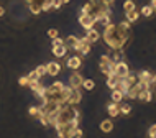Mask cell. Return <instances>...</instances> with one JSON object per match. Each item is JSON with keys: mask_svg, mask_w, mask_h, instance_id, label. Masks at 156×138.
<instances>
[{"mask_svg": "<svg viewBox=\"0 0 156 138\" xmlns=\"http://www.w3.org/2000/svg\"><path fill=\"white\" fill-rule=\"evenodd\" d=\"M59 2H61V5H66V3H69L71 0H59Z\"/></svg>", "mask_w": 156, "mask_h": 138, "instance_id": "obj_41", "label": "cell"}, {"mask_svg": "<svg viewBox=\"0 0 156 138\" xmlns=\"http://www.w3.org/2000/svg\"><path fill=\"white\" fill-rule=\"evenodd\" d=\"M99 38H100V33L97 31L95 28H89V30H87V33H86V40L89 41L90 44L95 43V41H99Z\"/></svg>", "mask_w": 156, "mask_h": 138, "instance_id": "obj_13", "label": "cell"}, {"mask_svg": "<svg viewBox=\"0 0 156 138\" xmlns=\"http://www.w3.org/2000/svg\"><path fill=\"white\" fill-rule=\"evenodd\" d=\"M100 130H102L104 133H108L113 130V122L112 120H102L100 122Z\"/></svg>", "mask_w": 156, "mask_h": 138, "instance_id": "obj_20", "label": "cell"}, {"mask_svg": "<svg viewBox=\"0 0 156 138\" xmlns=\"http://www.w3.org/2000/svg\"><path fill=\"white\" fill-rule=\"evenodd\" d=\"M66 66L69 69H73V71H77V69H81V66H82V59H81V56H73V58H69L66 62Z\"/></svg>", "mask_w": 156, "mask_h": 138, "instance_id": "obj_9", "label": "cell"}, {"mask_svg": "<svg viewBox=\"0 0 156 138\" xmlns=\"http://www.w3.org/2000/svg\"><path fill=\"white\" fill-rule=\"evenodd\" d=\"M151 8H153V10H156V0H151Z\"/></svg>", "mask_w": 156, "mask_h": 138, "instance_id": "obj_39", "label": "cell"}, {"mask_svg": "<svg viewBox=\"0 0 156 138\" xmlns=\"http://www.w3.org/2000/svg\"><path fill=\"white\" fill-rule=\"evenodd\" d=\"M79 41H81V38L71 35V36H67V38L64 40V44L67 46V49H76V48L79 46Z\"/></svg>", "mask_w": 156, "mask_h": 138, "instance_id": "obj_14", "label": "cell"}, {"mask_svg": "<svg viewBox=\"0 0 156 138\" xmlns=\"http://www.w3.org/2000/svg\"><path fill=\"white\" fill-rule=\"evenodd\" d=\"M107 112H108V115H110V117L120 115V104H117V102L108 104V105H107Z\"/></svg>", "mask_w": 156, "mask_h": 138, "instance_id": "obj_17", "label": "cell"}, {"mask_svg": "<svg viewBox=\"0 0 156 138\" xmlns=\"http://www.w3.org/2000/svg\"><path fill=\"white\" fill-rule=\"evenodd\" d=\"M79 23H81V27L86 28V30L94 28V25H95V16L90 15V13H81V15H79Z\"/></svg>", "mask_w": 156, "mask_h": 138, "instance_id": "obj_4", "label": "cell"}, {"mask_svg": "<svg viewBox=\"0 0 156 138\" xmlns=\"http://www.w3.org/2000/svg\"><path fill=\"white\" fill-rule=\"evenodd\" d=\"M28 8H30V12L33 15H40L41 13V7L36 5V3H28Z\"/></svg>", "mask_w": 156, "mask_h": 138, "instance_id": "obj_28", "label": "cell"}, {"mask_svg": "<svg viewBox=\"0 0 156 138\" xmlns=\"http://www.w3.org/2000/svg\"><path fill=\"white\" fill-rule=\"evenodd\" d=\"M3 15H5V8L0 7V16H3Z\"/></svg>", "mask_w": 156, "mask_h": 138, "instance_id": "obj_40", "label": "cell"}, {"mask_svg": "<svg viewBox=\"0 0 156 138\" xmlns=\"http://www.w3.org/2000/svg\"><path fill=\"white\" fill-rule=\"evenodd\" d=\"M81 99H82L81 89H73V90H71V94H69V97H67L66 102H67V104H71V105H76V104H79V102H81Z\"/></svg>", "mask_w": 156, "mask_h": 138, "instance_id": "obj_6", "label": "cell"}, {"mask_svg": "<svg viewBox=\"0 0 156 138\" xmlns=\"http://www.w3.org/2000/svg\"><path fill=\"white\" fill-rule=\"evenodd\" d=\"M28 84H33V82H38V81H41V77L38 76V74L35 73V71H31V73H28Z\"/></svg>", "mask_w": 156, "mask_h": 138, "instance_id": "obj_27", "label": "cell"}, {"mask_svg": "<svg viewBox=\"0 0 156 138\" xmlns=\"http://www.w3.org/2000/svg\"><path fill=\"white\" fill-rule=\"evenodd\" d=\"M76 51L81 53V56H87V54L90 53V43L86 38H82L81 41H79V46L76 48Z\"/></svg>", "mask_w": 156, "mask_h": 138, "instance_id": "obj_8", "label": "cell"}, {"mask_svg": "<svg viewBox=\"0 0 156 138\" xmlns=\"http://www.w3.org/2000/svg\"><path fill=\"white\" fill-rule=\"evenodd\" d=\"M40 114H41V107H31L30 108V115L31 117H36V119H38Z\"/></svg>", "mask_w": 156, "mask_h": 138, "instance_id": "obj_33", "label": "cell"}, {"mask_svg": "<svg viewBox=\"0 0 156 138\" xmlns=\"http://www.w3.org/2000/svg\"><path fill=\"white\" fill-rule=\"evenodd\" d=\"M100 36L104 38L105 44L110 46L112 49H123L130 41V38H125V36L119 31L117 25H113V23L107 25V27L104 28V33Z\"/></svg>", "mask_w": 156, "mask_h": 138, "instance_id": "obj_1", "label": "cell"}, {"mask_svg": "<svg viewBox=\"0 0 156 138\" xmlns=\"http://www.w3.org/2000/svg\"><path fill=\"white\" fill-rule=\"evenodd\" d=\"M28 86H30V89L35 92L36 97H40V99H43V97H44V94H46V87H44V86H41V81L33 82V84H28Z\"/></svg>", "mask_w": 156, "mask_h": 138, "instance_id": "obj_5", "label": "cell"}, {"mask_svg": "<svg viewBox=\"0 0 156 138\" xmlns=\"http://www.w3.org/2000/svg\"><path fill=\"white\" fill-rule=\"evenodd\" d=\"M81 87H84L86 90H92V89L95 87V82L92 81V79H84V81H82V86H81Z\"/></svg>", "mask_w": 156, "mask_h": 138, "instance_id": "obj_24", "label": "cell"}, {"mask_svg": "<svg viewBox=\"0 0 156 138\" xmlns=\"http://www.w3.org/2000/svg\"><path fill=\"white\" fill-rule=\"evenodd\" d=\"M100 2H102V3H105V5H108V7H110L112 3L115 2V0H100Z\"/></svg>", "mask_w": 156, "mask_h": 138, "instance_id": "obj_38", "label": "cell"}, {"mask_svg": "<svg viewBox=\"0 0 156 138\" xmlns=\"http://www.w3.org/2000/svg\"><path fill=\"white\" fill-rule=\"evenodd\" d=\"M82 76L81 74H77V73H74V74H71V77H69V86L73 87V89H79V87L82 86Z\"/></svg>", "mask_w": 156, "mask_h": 138, "instance_id": "obj_11", "label": "cell"}, {"mask_svg": "<svg viewBox=\"0 0 156 138\" xmlns=\"http://www.w3.org/2000/svg\"><path fill=\"white\" fill-rule=\"evenodd\" d=\"M82 130L79 127H76V128H73V130H71L69 133H67V138H82Z\"/></svg>", "mask_w": 156, "mask_h": 138, "instance_id": "obj_23", "label": "cell"}, {"mask_svg": "<svg viewBox=\"0 0 156 138\" xmlns=\"http://www.w3.org/2000/svg\"><path fill=\"white\" fill-rule=\"evenodd\" d=\"M138 81L150 87L151 84H153V74H151L150 71H141V73L138 74Z\"/></svg>", "mask_w": 156, "mask_h": 138, "instance_id": "obj_10", "label": "cell"}, {"mask_svg": "<svg viewBox=\"0 0 156 138\" xmlns=\"http://www.w3.org/2000/svg\"><path fill=\"white\" fill-rule=\"evenodd\" d=\"M153 84H156V74H153Z\"/></svg>", "mask_w": 156, "mask_h": 138, "instance_id": "obj_42", "label": "cell"}, {"mask_svg": "<svg viewBox=\"0 0 156 138\" xmlns=\"http://www.w3.org/2000/svg\"><path fill=\"white\" fill-rule=\"evenodd\" d=\"M138 16H140V12H138L136 8H133V10L125 12V18H126V22H130V23L136 22V20H138Z\"/></svg>", "mask_w": 156, "mask_h": 138, "instance_id": "obj_18", "label": "cell"}, {"mask_svg": "<svg viewBox=\"0 0 156 138\" xmlns=\"http://www.w3.org/2000/svg\"><path fill=\"white\" fill-rule=\"evenodd\" d=\"M148 138H156V125H151L148 128Z\"/></svg>", "mask_w": 156, "mask_h": 138, "instance_id": "obj_36", "label": "cell"}, {"mask_svg": "<svg viewBox=\"0 0 156 138\" xmlns=\"http://www.w3.org/2000/svg\"><path fill=\"white\" fill-rule=\"evenodd\" d=\"M48 36L53 40V38H56V36H59V31H58L56 28H49V30H48Z\"/></svg>", "mask_w": 156, "mask_h": 138, "instance_id": "obj_35", "label": "cell"}, {"mask_svg": "<svg viewBox=\"0 0 156 138\" xmlns=\"http://www.w3.org/2000/svg\"><path fill=\"white\" fill-rule=\"evenodd\" d=\"M18 84L22 86V87H25V86H28V77H27V76L20 77V79H18Z\"/></svg>", "mask_w": 156, "mask_h": 138, "instance_id": "obj_37", "label": "cell"}, {"mask_svg": "<svg viewBox=\"0 0 156 138\" xmlns=\"http://www.w3.org/2000/svg\"><path fill=\"white\" fill-rule=\"evenodd\" d=\"M123 97H125V94H123L122 90H119V89H113V92H112V100H113V102L120 104L122 100H123Z\"/></svg>", "mask_w": 156, "mask_h": 138, "instance_id": "obj_21", "label": "cell"}, {"mask_svg": "<svg viewBox=\"0 0 156 138\" xmlns=\"http://www.w3.org/2000/svg\"><path fill=\"white\" fill-rule=\"evenodd\" d=\"M113 74H117L120 79L126 77L130 74V68L128 64H126L125 61H120V62H115V66H113Z\"/></svg>", "mask_w": 156, "mask_h": 138, "instance_id": "obj_3", "label": "cell"}, {"mask_svg": "<svg viewBox=\"0 0 156 138\" xmlns=\"http://www.w3.org/2000/svg\"><path fill=\"white\" fill-rule=\"evenodd\" d=\"M112 61L113 62H120L123 61V49H113V54H112Z\"/></svg>", "mask_w": 156, "mask_h": 138, "instance_id": "obj_22", "label": "cell"}, {"mask_svg": "<svg viewBox=\"0 0 156 138\" xmlns=\"http://www.w3.org/2000/svg\"><path fill=\"white\" fill-rule=\"evenodd\" d=\"M117 28H119V31L125 36V38H130V28H132V23L130 22H126V20L125 22H120L117 25Z\"/></svg>", "mask_w": 156, "mask_h": 138, "instance_id": "obj_12", "label": "cell"}, {"mask_svg": "<svg viewBox=\"0 0 156 138\" xmlns=\"http://www.w3.org/2000/svg\"><path fill=\"white\" fill-rule=\"evenodd\" d=\"M62 87H64V84H62L61 81H56L54 84H51V86H49L48 89L51 90V92H61V89H62Z\"/></svg>", "mask_w": 156, "mask_h": 138, "instance_id": "obj_26", "label": "cell"}, {"mask_svg": "<svg viewBox=\"0 0 156 138\" xmlns=\"http://www.w3.org/2000/svg\"><path fill=\"white\" fill-rule=\"evenodd\" d=\"M61 73V64L56 61H51L46 64V74H49V76H58V74Z\"/></svg>", "mask_w": 156, "mask_h": 138, "instance_id": "obj_7", "label": "cell"}, {"mask_svg": "<svg viewBox=\"0 0 156 138\" xmlns=\"http://www.w3.org/2000/svg\"><path fill=\"white\" fill-rule=\"evenodd\" d=\"M113 66H115V62L112 61L110 56H100V61H99V68L100 71H102V74H105V76H108V74L113 73Z\"/></svg>", "mask_w": 156, "mask_h": 138, "instance_id": "obj_2", "label": "cell"}, {"mask_svg": "<svg viewBox=\"0 0 156 138\" xmlns=\"http://www.w3.org/2000/svg\"><path fill=\"white\" fill-rule=\"evenodd\" d=\"M92 12H94V3L87 2L86 5L82 7V12H81V13H90V15H92Z\"/></svg>", "mask_w": 156, "mask_h": 138, "instance_id": "obj_29", "label": "cell"}, {"mask_svg": "<svg viewBox=\"0 0 156 138\" xmlns=\"http://www.w3.org/2000/svg\"><path fill=\"white\" fill-rule=\"evenodd\" d=\"M119 82H120V77L117 76V74L112 73V74H108V76H107V87H110L112 90L119 87Z\"/></svg>", "mask_w": 156, "mask_h": 138, "instance_id": "obj_16", "label": "cell"}, {"mask_svg": "<svg viewBox=\"0 0 156 138\" xmlns=\"http://www.w3.org/2000/svg\"><path fill=\"white\" fill-rule=\"evenodd\" d=\"M136 99L143 100V102H151V100H153V92H151L150 89H141L140 92H138Z\"/></svg>", "mask_w": 156, "mask_h": 138, "instance_id": "obj_15", "label": "cell"}, {"mask_svg": "<svg viewBox=\"0 0 156 138\" xmlns=\"http://www.w3.org/2000/svg\"><path fill=\"white\" fill-rule=\"evenodd\" d=\"M67 53V46L62 44V46H56V48H53V54L56 58H64Z\"/></svg>", "mask_w": 156, "mask_h": 138, "instance_id": "obj_19", "label": "cell"}, {"mask_svg": "<svg viewBox=\"0 0 156 138\" xmlns=\"http://www.w3.org/2000/svg\"><path fill=\"white\" fill-rule=\"evenodd\" d=\"M153 8H151V5H145V7H141V10H140V15L143 16H151L153 15Z\"/></svg>", "mask_w": 156, "mask_h": 138, "instance_id": "obj_25", "label": "cell"}, {"mask_svg": "<svg viewBox=\"0 0 156 138\" xmlns=\"http://www.w3.org/2000/svg\"><path fill=\"white\" fill-rule=\"evenodd\" d=\"M35 73H36V74H38V76H40V77L46 76V66H43V64H41V66H38V68L35 69Z\"/></svg>", "mask_w": 156, "mask_h": 138, "instance_id": "obj_32", "label": "cell"}, {"mask_svg": "<svg viewBox=\"0 0 156 138\" xmlns=\"http://www.w3.org/2000/svg\"><path fill=\"white\" fill-rule=\"evenodd\" d=\"M133 8H136V5H135L133 0H126V2L123 3V10L128 12V10H133Z\"/></svg>", "mask_w": 156, "mask_h": 138, "instance_id": "obj_31", "label": "cell"}, {"mask_svg": "<svg viewBox=\"0 0 156 138\" xmlns=\"http://www.w3.org/2000/svg\"><path fill=\"white\" fill-rule=\"evenodd\" d=\"M130 112H132V105H130V104H123V105H120V114L122 115H128Z\"/></svg>", "mask_w": 156, "mask_h": 138, "instance_id": "obj_30", "label": "cell"}, {"mask_svg": "<svg viewBox=\"0 0 156 138\" xmlns=\"http://www.w3.org/2000/svg\"><path fill=\"white\" fill-rule=\"evenodd\" d=\"M64 44V40L59 38V36H56V38H53V48H56V46H62Z\"/></svg>", "mask_w": 156, "mask_h": 138, "instance_id": "obj_34", "label": "cell"}]
</instances>
